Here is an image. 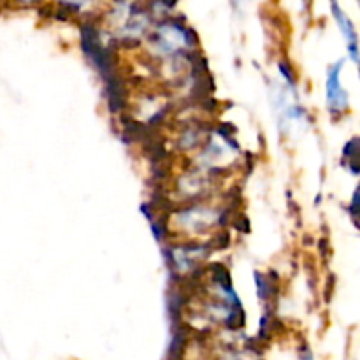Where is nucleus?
<instances>
[{
  "instance_id": "nucleus-1",
  "label": "nucleus",
  "mask_w": 360,
  "mask_h": 360,
  "mask_svg": "<svg viewBox=\"0 0 360 360\" xmlns=\"http://www.w3.org/2000/svg\"><path fill=\"white\" fill-rule=\"evenodd\" d=\"M343 63H336L330 67L329 78H327V102H329L330 114H343L348 109V93L341 88L339 83V72Z\"/></svg>"
}]
</instances>
